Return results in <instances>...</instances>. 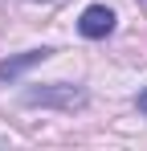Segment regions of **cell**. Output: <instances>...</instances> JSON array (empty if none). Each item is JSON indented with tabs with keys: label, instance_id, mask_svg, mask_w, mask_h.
Returning <instances> with one entry per match:
<instances>
[{
	"label": "cell",
	"instance_id": "obj_1",
	"mask_svg": "<svg viewBox=\"0 0 147 151\" xmlns=\"http://www.w3.org/2000/svg\"><path fill=\"white\" fill-rule=\"evenodd\" d=\"M24 106H49V110H66V114H74V110H82L86 102H90V94L82 90V86H66V82H49V86H29L21 94Z\"/></svg>",
	"mask_w": 147,
	"mask_h": 151
},
{
	"label": "cell",
	"instance_id": "obj_5",
	"mask_svg": "<svg viewBox=\"0 0 147 151\" xmlns=\"http://www.w3.org/2000/svg\"><path fill=\"white\" fill-rule=\"evenodd\" d=\"M37 4H57V0H37Z\"/></svg>",
	"mask_w": 147,
	"mask_h": 151
},
{
	"label": "cell",
	"instance_id": "obj_4",
	"mask_svg": "<svg viewBox=\"0 0 147 151\" xmlns=\"http://www.w3.org/2000/svg\"><path fill=\"white\" fill-rule=\"evenodd\" d=\"M135 102H139V110L147 114V90H139V98H135Z\"/></svg>",
	"mask_w": 147,
	"mask_h": 151
},
{
	"label": "cell",
	"instance_id": "obj_3",
	"mask_svg": "<svg viewBox=\"0 0 147 151\" xmlns=\"http://www.w3.org/2000/svg\"><path fill=\"white\" fill-rule=\"evenodd\" d=\"M53 53H57V49H45V45H41V49H24V53H17V57H4V61H0V82H17V78L29 74L33 65L49 61Z\"/></svg>",
	"mask_w": 147,
	"mask_h": 151
},
{
	"label": "cell",
	"instance_id": "obj_2",
	"mask_svg": "<svg viewBox=\"0 0 147 151\" xmlns=\"http://www.w3.org/2000/svg\"><path fill=\"white\" fill-rule=\"evenodd\" d=\"M78 33H82L86 41H102V37H110V33H115V12H110L106 4H86L82 17H78Z\"/></svg>",
	"mask_w": 147,
	"mask_h": 151
}]
</instances>
